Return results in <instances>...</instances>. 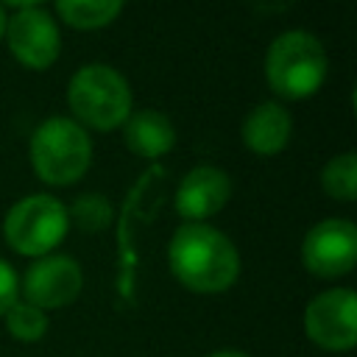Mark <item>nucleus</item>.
Segmentation results:
<instances>
[{"label": "nucleus", "instance_id": "obj_21", "mask_svg": "<svg viewBox=\"0 0 357 357\" xmlns=\"http://www.w3.org/2000/svg\"><path fill=\"white\" fill-rule=\"evenodd\" d=\"M6 33V14H3V8H0V36Z\"/></svg>", "mask_w": 357, "mask_h": 357}, {"label": "nucleus", "instance_id": "obj_15", "mask_svg": "<svg viewBox=\"0 0 357 357\" xmlns=\"http://www.w3.org/2000/svg\"><path fill=\"white\" fill-rule=\"evenodd\" d=\"M6 329L14 340H22V343H36L39 337H45L47 332V312L17 298L8 310H6Z\"/></svg>", "mask_w": 357, "mask_h": 357}, {"label": "nucleus", "instance_id": "obj_9", "mask_svg": "<svg viewBox=\"0 0 357 357\" xmlns=\"http://www.w3.org/2000/svg\"><path fill=\"white\" fill-rule=\"evenodd\" d=\"M6 39L14 59L28 70H47L61 50L59 25L39 6L20 8L11 20H6Z\"/></svg>", "mask_w": 357, "mask_h": 357}, {"label": "nucleus", "instance_id": "obj_5", "mask_svg": "<svg viewBox=\"0 0 357 357\" xmlns=\"http://www.w3.org/2000/svg\"><path fill=\"white\" fill-rule=\"evenodd\" d=\"M70 229V218H67V206L45 192L28 195L22 201H17L3 223V234L6 243L22 254V257H45L50 254L67 234Z\"/></svg>", "mask_w": 357, "mask_h": 357}, {"label": "nucleus", "instance_id": "obj_1", "mask_svg": "<svg viewBox=\"0 0 357 357\" xmlns=\"http://www.w3.org/2000/svg\"><path fill=\"white\" fill-rule=\"evenodd\" d=\"M167 265L176 282L192 293H223L240 276L234 243L206 223H184L173 231Z\"/></svg>", "mask_w": 357, "mask_h": 357}, {"label": "nucleus", "instance_id": "obj_14", "mask_svg": "<svg viewBox=\"0 0 357 357\" xmlns=\"http://www.w3.org/2000/svg\"><path fill=\"white\" fill-rule=\"evenodd\" d=\"M321 187L335 201H354V195H357V156H354V151H343L324 165Z\"/></svg>", "mask_w": 357, "mask_h": 357}, {"label": "nucleus", "instance_id": "obj_12", "mask_svg": "<svg viewBox=\"0 0 357 357\" xmlns=\"http://www.w3.org/2000/svg\"><path fill=\"white\" fill-rule=\"evenodd\" d=\"M123 139L128 151H134L137 156L156 159V156H165L176 145V128L167 120V114L156 109H139L126 117Z\"/></svg>", "mask_w": 357, "mask_h": 357}, {"label": "nucleus", "instance_id": "obj_16", "mask_svg": "<svg viewBox=\"0 0 357 357\" xmlns=\"http://www.w3.org/2000/svg\"><path fill=\"white\" fill-rule=\"evenodd\" d=\"M67 218L84 231H100L112 220V206L100 192H86V195L75 198V204L70 206Z\"/></svg>", "mask_w": 357, "mask_h": 357}, {"label": "nucleus", "instance_id": "obj_2", "mask_svg": "<svg viewBox=\"0 0 357 357\" xmlns=\"http://www.w3.org/2000/svg\"><path fill=\"white\" fill-rule=\"evenodd\" d=\"M265 78L282 98L301 100L321 89L326 78V50L307 31L279 33L265 53Z\"/></svg>", "mask_w": 357, "mask_h": 357}, {"label": "nucleus", "instance_id": "obj_13", "mask_svg": "<svg viewBox=\"0 0 357 357\" xmlns=\"http://www.w3.org/2000/svg\"><path fill=\"white\" fill-rule=\"evenodd\" d=\"M123 3L126 0H56V11L75 31H98L120 14Z\"/></svg>", "mask_w": 357, "mask_h": 357}, {"label": "nucleus", "instance_id": "obj_18", "mask_svg": "<svg viewBox=\"0 0 357 357\" xmlns=\"http://www.w3.org/2000/svg\"><path fill=\"white\" fill-rule=\"evenodd\" d=\"M251 6H257L259 11H282L293 6V0H251Z\"/></svg>", "mask_w": 357, "mask_h": 357}, {"label": "nucleus", "instance_id": "obj_20", "mask_svg": "<svg viewBox=\"0 0 357 357\" xmlns=\"http://www.w3.org/2000/svg\"><path fill=\"white\" fill-rule=\"evenodd\" d=\"M6 3H11V6H20V8H33V6H39L42 0H6Z\"/></svg>", "mask_w": 357, "mask_h": 357}, {"label": "nucleus", "instance_id": "obj_6", "mask_svg": "<svg viewBox=\"0 0 357 357\" xmlns=\"http://www.w3.org/2000/svg\"><path fill=\"white\" fill-rule=\"evenodd\" d=\"M304 335L324 351H351L357 343V296L351 287H332L310 298Z\"/></svg>", "mask_w": 357, "mask_h": 357}, {"label": "nucleus", "instance_id": "obj_11", "mask_svg": "<svg viewBox=\"0 0 357 357\" xmlns=\"http://www.w3.org/2000/svg\"><path fill=\"white\" fill-rule=\"evenodd\" d=\"M290 131H293V120L287 109L273 100L254 106L243 120V142L259 156H273L284 151V145L290 142Z\"/></svg>", "mask_w": 357, "mask_h": 357}, {"label": "nucleus", "instance_id": "obj_3", "mask_svg": "<svg viewBox=\"0 0 357 357\" xmlns=\"http://www.w3.org/2000/svg\"><path fill=\"white\" fill-rule=\"evenodd\" d=\"M92 162V142L84 126L70 117H50L31 137V165L45 184H75Z\"/></svg>", "mask_w": 357, "mask_h": 357}, {"label": "nucleus", "instance_id": "obj_10", "mask_svg": "<svg viewBox=\"0 0 357 357\" xmlns=\"http://www.w3.org/2000/svg\"><path fill=\"white\" fill-rule=\"evenodd\" d=\"M231 195V178L212 165L192 167L176 190V212L190 223H201L220 212Z\"/></svg>", "mask_w": 357, "mask_h": 357}, {"label": "nucleus", "instance_id": "obj_8", "mask_svg": "<svg viewBox=\"0 0 357 357\" xmlns=\"http://www.w3.org/2000/svg\"><path fill=\"white\" fill-rule=\"evenodd\" d=\"M84 287V271L81 265L67 254H45L39 257L22 276L20 290L22 301L39 307V310H59L78 298Z\"/></svg>", "mask_w": 357, "mask_h": 357}, {"label": "nucleus", "instance_id": "obj_19", "mask_svg": "<svg viewBox=\"0 0 357 357\" xmlns=\"http://www.w3.org/2000/svg\"><path fill=\"white\" fill-rule=\"evenodd\" d=\"M206 357H251V354H245V351H212Z\"/></svg>", "mask_w": 357, "mask_h": 357}, {"label": "nucleus", "instance_id": "obj_7", "mask_svg": "<svg viewBox=\"0 0 357 357\" xmlns=\"http://www.w3.org/2000/svg\"><path fill=\"white\" fill-rule=\"evenodd\" d=\"M301 262L318 279L346 276L357 262V229L346 218L315 223L301 243Z\"/></svg>", "mask_w": 357, "mask_h": 357}, {"label": "nucleus", "instance_id": "obj_4", "mask_svg": "<svg viewBox=\"0 0 357 357\" xmlns=\"http://www.w3.org/2000/svg\"><path fill=\"white\" fill-rule=\"evenodd\" d=\"M67 103L78 126L112 131L131 114L128 81L109 64H84L67 86Z\"/></svg>", "mask_w": 357, "mask_h": 357}, {"label": "nucleus", "instance_id": "obj_17", "mask_svg": "<svg viewBox=\"0 0 357 357\" xmlns=\"http://www.w3.org/2000/svg\"><path fill=\"white\" fill-rule=\"evenodd\" d=\"M17 298H20V276L6 259H0V318Z\"/></svg>", "mask_w": 357, "mask_h": 357}]
</instances>
